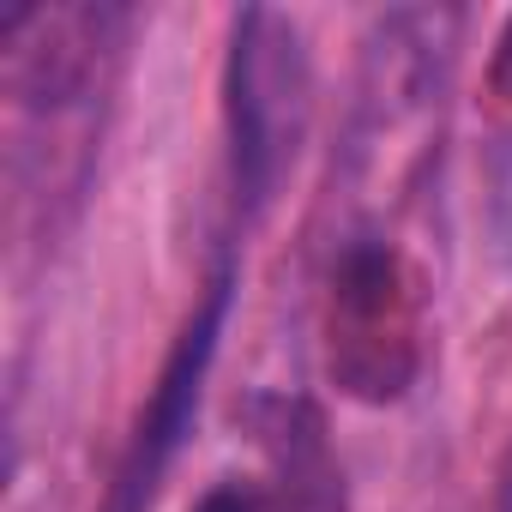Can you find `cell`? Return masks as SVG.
<instances>
[{"instance_id":"obj_1","label":"cell","mask_w":512,"mask_h":512,"mask_svg":"<svg viewBox=\"0 0 512 512\" xmlns=\"http://www.w3.org/2000/svg\"><path fill=\"white\" fill-rule=\"evenodd\" d=\"M308 121V61L296 25L278 13H247L235 25L229 55V133H235V175L253 199H266L278 169L296 157Z\"/></svg>"},{"instance_id":"obj_2","label":"cell","mask_w":512,"mask_h":512,"mask_svg":"<svg viewBox=\"0 0 512 512\" xmlns=\"http://www.w3.org/2000/svg\"><path fill=\"white\" fill-rule=\"evenodd\" d=\"M416 368V326L398 260L386 247H350L332 278V374L356 398H398Z\"/></svg>"},{"instance_id":"obj_3","label":"cell","mask_w":512,"mask_h":512,"mask_svg":"<svg viewBox=\"0 0 512 512\" xmlns=\"http://www.w3.org/2000/svg\"><path fill=\"white\" fill-rule=\"evenodd\" d=\"M217 320H223V284L211 290V302H205L199 320L187 326V338H181V350H175V362H169V374H163V386H157V398H151V416H145V428H139V458H133V470H127V482H121L115 512H139V500L151 494V476L163 470V458H169L175 440L187 434L193 404H199V374H205V362H211Z\"/></svg>"},{"instance_id":"obj_4","label":"cell","mask_w":512,"mask_h":512,"mask_svg":"<svg viewBox=\"0 0 512 512\" xmlns=\"http://www.w3.org/2000/svg\"><path fill=\"white\" fill-rule=\"evenodd\" d=\"M193 512H266V500L253 494V488H241V482H217Z\"/></svg>"},{"instance_id":"obj_5","label":"cell","mask_w":512,"mask_h":512,"mask_svg":"<svg viewBox=\"0 0 512 512\" xmlns=\"http://www.w3.org/2000/svg\"><path fill=\"white\" fill-rule=\"evenodd\" d=\"M494 91H500V97H512V19H506L500 49H494Z\"/></svg>"}]
</instances>
